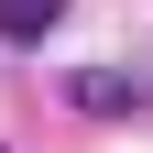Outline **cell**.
<instances>
[{
	"mask_svg": "<svg viewBox=\"0 0 153 153\" xmlns=\"http://www.w3.org/2000/svg\"><path fill=\"white\" fill-rule=\"evenodd\" d=\"M55 22H66V0H0V44H55Z\"/></svg>",
	"mask_w": 153,
	"mask_h": 153,
	"instance_id": "cell-1",
	"label": "cell"
},
{
	"mask_svg": "<svg viewBox=\"0 0 153 153\" xmlns=\"http://www.w3.org/2000/svg\"><path fill=\"white\" fill-rule=\"evenodd\" d=\"M76 109H99V120H109V109H131V88H120V76H76Z\"/></svg>",
	"mask_w": 153,
	"mask_h": 153,
	"instance_id": "cell-2",
	"label": "cell"
}]
</instances>
